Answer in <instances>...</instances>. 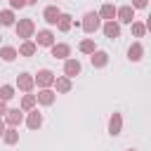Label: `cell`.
<instances>
[{
  "label": "cell",
  "instance_id": "cell-11",
  "mask_svg": "<svg viewBox=\"0 0 151 151\" xmlns=\"http://www.w3.org/2000/svg\"><path fill=\"white\" fill-rule=\"evenodd\" d=\"M28 116H26V125H28V130H40L42 127V113L38 111V109H31V111H26Z\"/></svg>",
  "mask_w": 151,
  "mask_h": 151
},
{
  "label": "cell",
  "instance_id": "cell-3",
  "mask_svg": "<svg viewBox=\"0 0 151 151\" xmlns=\"http://www.w3.org/2000/svg\"><path fill=\"white\" fill-rule=\"evenodd\" d=\"M2 120H5L7 127H19L24 123V111L21 109H7L5 116H2Z\"/></svg>",
  "mask_w": 151,
  "mask_h": 151
},
{
  "label": "cell",
  "instance_id": "cell-10",
  "mask_svg": "<svg viewBox=\"0 0 151 151\" xmlns=\"http://www.w3.org/2000/svg\"><path fill=\"white\" fill-rule=\"evenodd\" d=\"M120 132H123V116L118 111H113L111 118H109V134L111 137H118Z\"/></svg>",
  "mask_w": 151,
  "mask_h": 151
},
{
  "label": "cell",
  "instance_id": "cell-15",
  "mask_svg": "<svg viewBox=\"0 0 151 151\" xmlns=\"http://www.w3.org/2000/svg\"><path fill=\"white\" fill-rule=\"evenodd\" d=\"M101 31H104V35L106 38H120V24L116 21V19H111V21H104V26H101Z\"/></svg>",
  "mask_w": 151,
  "mask_h": 151
},
{
  "label": "cell",
  "instance_id": "cell-19",
  "mask_svg": "<svg viewBox=\"0 0 151 151\" xmlns=\"http://www.w3.org/2000/svg\"><path fill=\"white\" fill-rule=\"evenodd\" d=\"M21 57H33L35 52H38V45L33 42V40H21V45H19V50H17Z\"/></svg>",
  "mask_w": 151,
  "mask_h": 151
},
{
  "label": "cell",
  "instance_id": "cell-21",
  "mask_svg": "<svg viewBox=\"0 0 151 151\" xmlns=\"http://www.w3.org/2000/svg\"><path fill=\"white\" fill-rule=\"evenodd\" d=\"M2 142H5L7 146H14V144L19 142V130H17V127H5V132H2Z\"/></svg>",
  "mask_w": 151,
  "mask_h": 151
},
{
  "label": "cell",
  "instance_id": "cell-27",
  "mask_svg": "<svg viewBox=\"0 0 151 151\" xmlns=\"http://www.w3.org/2000/svg\"><path fill=\"white\" fill-rule=\"evenodd\" d=\"M14 92H17L14 85H0V99H2V101H9V99L14 97Z\"/></svg>",
  "mask_w": 151,
  "mask_h": 151
},
{
  "label": "cell",
  "instance_id": "cell-32",
  "mask_svg": "<svg viewBox=\"0 0 151 151\" xmlns=\"http://www.w3.org/2000/svg\"><path fill=\"white\" fill-rule=\"evenodd\" d=\"M26 5H38V0H24Z\"/></svg>",
  "mask_w": 151,
  "mask_h": 151
},
{
  "label": "cell",
  "instance_id": "cell-29",
  "mask_svg": "<svg viewBox=\"0 0 151 151\" xmlns=\"http://www.w3.org/2000/svg\"><path fill=\"white\" fill-rule=\"evenodd\" d=\"M21 7H26L24 0H9V9H21Z\"/></svg>",
  "mask_w": 151,
  "mask_h": 151
},
{
  "label": "cell",
  "instance_id": "cell-17",
  "mask_svg": "<svg viewBox=\"0 0 151 151\" xmlns=\"http://www.w3.org/2000/svg\"><path fill=\"white\" fill-rule=\"evenodd\" d=\"M17 87H19L21 92H31V90L35 87L33 76H31V73H19V76H17Z\"/></svg>",
  "mask_w": 151,
  "mask_h": 151
},
{
  "label": "cell",
  "instance_id": "cell-22",
  "mask_svg": "<svg viewBox=\"0 0 151 151\" xmlns=\"http://www.w3.org/2000/svg\"><path fill=\"white\" fill-rule=\"evenodd\" d=\"M17 57H19L17 47H12V45H2V47H0V59H2V61H14Z\"/></svg>",
  "mask_w": 151,
  "mask_h": 151
},
{
  "label": "cell",
  "instance_id": "cell-18",
  "mask_svg": "<svg viewBox=\"0 0 151 151\" xmlns=\"http://www.w3.org/2000/svg\"><path fill=\"white\" fill-rule=\"evenodd\" d=\"M57 28L61 31V33H68L71 28H73V17L71 14H59V19H57Z\"/></svg>",
  "mask_w": 151,
  "mask_h": 151
},
{
  "label": "cell",
  "instance_id": "cell-24",
  "mask_svg": "<svg viewBox=\"0 0 151 151\" xmlns=\"http://www.w3.org/2000/svg\"><path fill=\"white\" fill-rule=\"evenodd\" d=\"M17 17H14V9H2L0 12V26H14Z\"/></svg>",
  "mask_w": 151,
  "mask_h": 151
},
{
  "label": "cell",
  "instance_id": "cell-4",
  "mask_svg": "<svg viewBox=\"0 0 151 151\" xmlns=\"http://www.w3.org/2000/svg\"><path fill=\"white\" fill-rule=\"evenodd\" d=\"M116 21H118V24H132V21H134V7H132V5L116 7Z\"/></svg>",
  "mask_w": 151,
  "mask_h": 151
},
{
  "label": "cell",
  "instance_id": "cell-30",
  "mask_svg": "<svg viewBox=\"0 0 151 151\" xmlns=\"http://www.w3.org/2000/svg\"><path fill=\"white\" fill-rule=\"evenodd\" d=\"M5 111H7V101H2V99H0V118L5 116Z\"/></svg>",
  "mask_w": 151,
  "mask_h": 151
},
{
  "label": "cell",
  "instance_id": "cell-9",
  "mask_svg": "<svg viewBox=\"0 0 151 151\" xmlns=\"http://www.w3.org/2000/svg\"><path fill=\"white\" fill-rule=\"evenodd\" d=\"M80 71H83V66H80L78 59H73V57L64 59V76H66V78H76Z\"/></svg>",
  "mask_w": 151,
  "mask_h": 151
},
{
  "label": "cell",
  "instance_id": "cell-16",
  "mask_svg": "<svg viewBox=\"0 0 151 151\" xmlns=\"http://www.w3.org/2000/svg\"><path fill=\"white\" fill-rule=\"evenodd\" d=\"M142 57H144V45H142L139 40H134V42L127 47V59L137 64V61H142Z\"/></svg>",
  "mask_w": 151,
  "mask_h": 151
},
{
  "label": "cell",
  "instance_id": "cell-20",
  "mask_svg": "<svg viewBox=\"0 0 151 151\" xmlns=\"http://www.w3.org/2000/svg\"><path fill=\"white\" fill-rule=\"evenodd\" d=\"M99 19H104V21H111V19H116V7L111 5V2H104L101 7H99Z\"/></svg>",
  "mask_w": 151,
  "mask_h": 151
},
{
  "label": "cell",
  "instance_id": "cell-28",
  "mask_svg": "<svg viewBox=\"0 0 151 151\" xmlns=\"http://www.w3.org/2000/svg\"><path fill=\"white\" fill-rule=\"evenodd\" d=\"M146 5H149V0H132L134 9H146Z\"/></svg>",
  "mask_w": 151,
  "mask_h": 151
},
{
  "label": "cell",
  "instance_id": "cell-5",
  "mask_svg": "<svg viewBox=\"0 0 151 151\" xmlns=\"http://www.w3.org/2000/svg\"><path fill=\"white\" fill-rule=\"evenodd\" d=\"M33 35H35L33 42H35L38 47H52V45H54V33H52L50 28H40V31L33 33Z\"/></svg>",
  "mask_w": 151,
  "mask_h": 151
},
{
  "label": "cell",
  "instance_id": "cell-35",
  "mask_svg": "<svg viewBox=\"0 0 151 151\" xmlns=\"http://www.w3.org/2000/svg\"><path fill=\"white\" fill-rule=\"evenodd\" d=\"M57 2H59V0H57Z\"/></svg>",
  "mask_w": 151,
  "mask_h": 151
},
{
  "label": "cell",
  "instance_id": "cell-33",
  "mask_svg": "<svg viewBox=\"0 0 151 151\" xmlns=\"http://www.w3.org/2000/svg\"><path fill=\"white\" fill-rule=\"evenodd\" d=\"M125 151H137V149H125Z\"/></svg>",
  "mask_w": 151,
  "mask_h": 151
},
{
  "label": "cell",
  "instance_id": "cell-1",
  "mask_svg": "<svg viewBox=\"0 0 151 151\" xmlns=\"http://www.w3.org/2000/svg\"><path fill=\"white\" fill-rule=\"evenodd\" d=\"M14 33H17V38H21V40H33L35 21H33V19H19V21H14Z\"/></svg>",
  "mask_w": 151,
  "mask_h": 151
},
{
  "label": "cell",
  "instance_id": "cell-8",
  "mask_svg": "<svg viewBox=\"0 0 151 151\" xmlns=\"http://www.w3.org/2000/svg\"><path fill=\"white\" fill-rule=\"evenodd\" d=\"M50 54L54 57V59H68L71 57V45H66V42H54L52 47H50Z\"/></svg>",
  "mask_w": 151,
  "mask_h": 151
},
{
  "label": "cell",
  "instance_id": "cell-6",
  "mask_svg": "<svg viewBox=\"0 0 151 151\" xmlns=\"http://www.w3.org/2000/svg\"><path fill=\"white\" fill-rule=\"evenodd\" d=\"M33 83H35L38 87H52V83H54V73H52L50 68H40V71L33 76Z\"/></svg>",
  "mask_w": 151,
  "mask_h": 151
},
{
  "label": "cell",
  "instance_id": "cell-23",
  "mask_svg": "<svg viewBox=\"0 0 151 151\" xmlns=\"http://www.w3.org/2000/svg\"><path fill=\"white\" fill-rule=\"evenodd\" d=\"M35 106H38V101H35V94L26 92V94L21 97V111L26 113V111H31V109H35Z\"/></svg>",
  "mask_w": 151,
  "mask_h": 151
},
{
  "label": "cell",
  "instance_id": "cell-34",
  "mask_svg": "<svg viewBox=\"0 0 151 151\" xmlns=\"http://www.w3.org/2000/svg\"><path fill=\"white\" fill-rule=\"evenodd\" d=\"M0 40H2V35H0Z\"/></svg>",
  "mask_w": 151,
  "mask_h": 151
},
{
  "label": "cell",
  "instance_id": "cell-14",
  "mask_svg": "<svg viewBox=\"0 0 151 151\" xmlns=\"http://www.w3.org/2000/svg\"><path fill=\"white\" fill-rule=\"evenodd\" d=\"M59 14H61V9H59L57 5H47V7L42 9V19H45L50 26H57V19H59Z\"/></svg>",
  "mask_w": 151,
  "mask_h": 151
},
{
  "label": "cell",
  "instance_id": "cell-26",
  "mask_svg": "<svg viewBox=\"0 0 151 151\" xmlns=\"http://www.w3.org/2000/svg\"><path fill=\"white\" fill-rule=\"evenodd\" d=\"M130 26H132V35H134V38H144V35H146V24H142V21H132Z\"/></svg>",
  "mask_w": 151,
  "mask_h": 151
},
{
  "label": "cell",
  "instance_id": "cell-7",
  "mask_svg": "<svg viewBox=\"0 0 151 151\" xmlns=\"http://www.w3.org/2000/svg\"><path fill=\"white\" fill-rule=\"evenodd\" d=\"M54 99H57V92H54L52 87H40V90H38V94H35V101H38V104H42V106H52V104H54Z\"/></svg>",
  "mask_w": 151,
  "mask_h": 151
},
{
  "label": "cell",
  "instance_id": "cell-12",
  "mask_svg": "<svg viewBox=\"0 0 151 151\" xmlns=\"http://www.w3.org/2000/svg\"><path fill=\"white\" fill-rule=\"evenodd\" d=\"M90 64H92L94 68H104V66L109 64V52H104V50H94V52L90 54Z\"/></svg>",
  "mask_w": 151,
  "mask_h": 151
},
{
  "label": "cell",
  "instance_id": "cell-31",
  "mask_svg": "<svg viewBox=\"0 0 151 151\" xmlns=\"http://www.w3.org/2000/svg\"><path fill=\"white\" fill-rule=\"evenodd\" d=\"M5 127H7V125H5V120L0 118V137H2V132H5Z\"/></svg>",
  "mask_w": 151,
  "mask_h": 151
},
{
  "label": "cell",
  "instance_id": "cell-25",
  "mask_svg": "<svg viewBox=\"0 0 151 151\" xmlns=\"http://www.w3.org/2000/svg\"><path fill=\"white\" fill-rule=\"evenodd\" d=\"M78 50H80L83 54H92V52L97 50V45H94V40H92V38H85V40H80Z\"/></svg>",
  "mask_w": 151,
  "mask_h": 151
},
{
  "label": "cell",
  "instance_id": "cell-13",
  "mask_svg": "<svg viewBox=\"0 0 151 151\" xmlns=\"http://www.w3.org/2000/svg\"><path fill=\"white\" fill-rule=\"evenodd\" d=\"M52 87H54L59 94H66V92H71L73 83H71V78H66V76H54V83H52Z\"/></svg>",
  "mask_w": 151,
  "mask_h": 151
},
{
  "label": "cell",
  "instance_id": "cell-2",
  "mask_svg": "<svg viewBox=\"0 0 151 151\" xmlns=\"http://www.w3.org/2000/svg\"><path fill=\"white\" fill-rule=\"evenodd\" d=\"M99 26H101V19H99V14L97 12H85V17H83V21H80V28L85 31V33H97L99 31Z\"/></svg>",
  "mask_w": 151,
  "mask_h": 151
}]
</instances>
